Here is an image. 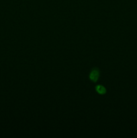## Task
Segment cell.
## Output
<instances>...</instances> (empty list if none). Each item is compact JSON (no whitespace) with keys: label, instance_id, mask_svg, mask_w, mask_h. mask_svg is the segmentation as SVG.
<instances>
[{"label":"cell","instance_id":"1","mask_svg":"<svg viewBox=\"0 0 137 138\" xmlns=\"http://www.w3.org/2000/svg\"><path fill=\"white\" fill-rule=\"evenodd\" d=\"M89 79L94 82H96L100 78V70L97 67L93 69L89 73Z\"/></svg>","mask_w":137,"mask_h":138},{"label":"cell","instance_id":"2","mask_svg":"<svg viewBox=\"0 0 137 138\" xmlns=\"http://www.w3.org/2000/svg\"><path fill=\"white\" fill-rule=\"evenodd\" d=\"M96 90L97 92V93H99L100 94H104L106 93V89L103 86H97L96 87Z\"/></svg>","mask_w":137,"mask_h":138}]
</instances>
